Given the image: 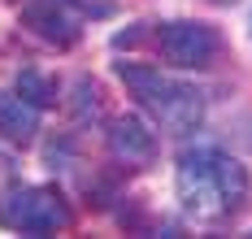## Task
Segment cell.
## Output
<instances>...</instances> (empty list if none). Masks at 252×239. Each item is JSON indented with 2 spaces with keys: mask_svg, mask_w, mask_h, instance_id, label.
<instances>
[{
  "mask_svg": "<svg viewBox=\"0 0 252 239\" xmlns=\"http://www.w3.org/2000/svg\"><path fill=\"white\" fill-rule=\"evenodd\" d=\"M96 105H100V91H96V83H78V118H87V113H96Z\"/></svg>",
  "mask_w": 252,
  "mask_h": 239,
  "instance_id": "30bf717a",
  "label": "cell"
},
{
  "mask_svg": "<svg viewBox=\"0 0 252 239\" xmlns=\"http://www.w3.org/2000/svg\"><path fill=\"white\" fill-rule=\"evenodd\" d=\"M0 226L22 235H52L70 226V209L57 187H9L0 196Z\"/></svg>",
  "mask_w": 252,
  "mask_h": 239,
  "instance_id": "7a4b0ae2",
  "label": "cell"
},
{
  "mask_svg": "<svg viewBox=\"0 0 252 239\" xmlns=\"http://www.w3.org/2000/svg\"><path fill=\"white\" fill-rule=\"evenodd\" d=\"M118 79L130 87V96L148 109V113L161 105V96H165L170 83H174V79H165L161 70H152V65H135V61H118Z\"/></svg>",
  "mask_w": 252,
  "mask_h": 239,
  "instance_id": "52a82bcc",
  "label": "cell"
},
{
  "mask_svg": "<svg viewBox=\"0 0 252 239\" xmlns=\"http://www.w3.org/2000/svg\"><path fill=\"white\" fill-rule=\"evenodd\" d=\"M222 48L218 30L204 22H165L161 27V57L174 70H204Z\"/></svg>",
  "mask_w": 252,
  "mask_h": 239,
  "instance_id": "3957f363",
  "label": "cell"
},
{
  "mask_svg": "<svg viewBox=\"0 0 252 239\" xmlns=\"http://www.w3.org/2000/svg\"><path fill=\"white\" fill-rule=\"evenodd\" d=\"M13 91L22 96L26 105H35V109H48L52 100H57L52 79H48V74H39V70H22V74L13 79Z\"/></svg>",
  "mask_w": 252,
  "mask_h": 239,
  "instance_id": "9c48e42d",
  "label": "cell"
},
{
  "mask_svg": "<svg viewBox=\"0 0 252 239\" xmlns=\"http://www.w3.org/2000/svg\"><path fill=\"white\" fill-rule=\"evenodd\" d=\"M218 4H230V0H218Z\"/></svg>",
  "mask_w": 252,
  "mask_h": 239,
  "instance_id": "7c38bea8",
  "label": "cell"
},
{
  "mask_svg": "<svg viewBox=\"0 0 252 239\" xmlns=\"http://www.w3.org/2000/svg\"><path fill=\"white\" fill-rule=\"evenodd\" d=\"M139 39H144V22L130 27V30H118V35H113V48H135Z\"/></svg>",
  "mask_w": 252,
  "mask_h": 239,
  "instance_id": "8fae6325",
  "label": "cell"
},
{
  "mask_svg": "<svg viewBox=\"0 0 252 239\" xmlns=\"http://www.w3.org/2000/svg\"><path fill=\"white\" fill-rule=\"evenodd\" d=\"M152 118L170 135H191L204 118V96L196 87H187V83H170V91L161 96V105L152 109Z\"/></svg>",
  "mask_w": 252,
  "mask_h": 239,
  "instance_id": "277c9868",
  "label": "cell"
},
{
  "mask_svg": "<svg viewBox=\"0 0 252 239\" xmlns=\"http://www.w3.org/2000/svg\"><path fill=\"white\" fill-rule=\"evenodd\" d=\"M22 18H26V27L35 30V35H44L48 44H74V35H78V27L57 4H26Z\"/></svg>",
  "mask_w": 252,
  "mask_h": 239,
  "instance_id": "ba28073f",
  "label": "cell"
},
{
  "mask_svg": "<svg viewBox=\"0 0 252 239\" xmlns=\"http://www.w3.org/2000/svg\"><path fill=\"white\" fill-rule=\"evenodd\" d=\"M0 135L9 144H31L39 135V109L26 105L18 91H0Z\"/></svg>",
  "mask_w": 252,
  "mask_h": 239,
  "instance_id": "8992f818",
  "label": "cell"
},
{
  "mask_svg": "<svg viewBox=\"0 0 252 239\" xmlns=\"http://www.w3.org/2000/svg\"><path fill=\"white\" fill-rule=\"evenodd\" d=\"M178 200L200 222H218L248 200V170L218 148H187L178 157Z\"/></svg>",
  "mask_w": 252,
  "mask_h": 239,
  "instance_id": "6da1fadb",
  "label": "cell"
},
{
  "mask_svg": "<svg viewBox=\"0 0 252 239\" xmlns=\"http://www.w3.org/2000/svg\"><path fill=\"white\" fill-rule=\"evenodd\" d=\"M109 152L126 165H148L157 157V135L148 131V122L144 118H135V113H126L118 118L113 126H109Z\"/></svg>",
  "mask_w": 252,
  "mask_h": 239,
  "instance_id": "5b68a950",
  "label": "cell"
}]
</instances>
